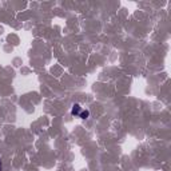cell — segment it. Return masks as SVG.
Instances as JSON below:
<instances>
[{"label":"cell","instance_id":"3957f363","mask_svg":"<svg viewBox=\"0 0 171 171\" xmlns=\"http://www.w3.org/2000/svg\"><path fill=\"white\" fill-rule=\"evenodd\" d=\"M3 170V162H1V158H0V171Z\"/></svg>","mask_w":171,"mask_h":171},{"label":"cell","instance_id":"7a4b0ae2","mask_svg":"<svg viewBox=\"0 0 171 171\" xmlns=\"http://www.w3.org/2000/svg\"><path fill=\"white\" fill-rule=\"evenodd\" d=\"M88 116H90V111L88 110H82V112L79 114V118H82V119H87Z\"/></svg>","mask_w":171,"mask_h":171},{"label":"cell","instance_id":"6da1fadb","mask_svg":"<svg viewBox=\"0 0 171 171\" xmlns=\"http://www.w3.org/2000/svg\"><path fill=\"white\" fill-rule=\"evenodd\" d=\"M82 112V107H80L79 103H75V104L72 106V108H71V114L74 115V116H79V114Z\"/></svg>","mask_w":171,"mask_h":171}]
</instances>
